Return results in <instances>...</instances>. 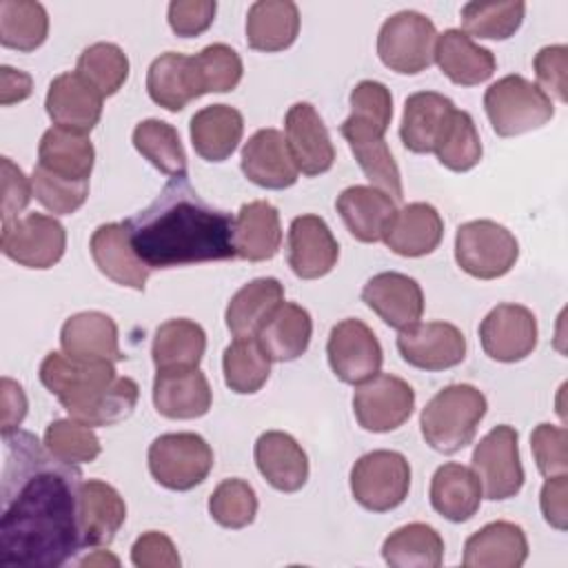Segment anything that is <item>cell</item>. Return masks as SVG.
I'll use <instances>...</instances> for the list:
<instances>
[{
    "label": "cell",
    "mask_w": 568,
    "mask_h": 568,
    "mask_svg": "<svg viewBox=\"0 0 568 568\" xmlns=\"http://www.w3.org/2000/svg\"><path fill=\"white\" fill-rule=\"evenodd\" d=\"M0 564L7 568H58L80 548L78 466L53 457L27 430L2 435Z\"/></svg>",
    "instance_id": "cell-1"
},
{
    "label": "cell",
    "mask_w": 568,
    "mask_h": 568,
    "mask_svg": "<svg viewBox=\"0 0 568 568\" xmlns=\"http://www.w3.org/2000/svg\"><path fill=\"white\" fill-rule=\"evenodd\" d=\"M124 224L135 253L149 268L237 257L235 217L206 204L186 178H171L155 200Z\"/></svg>",
    "instance_id": "cell-2"
},
{
    "label": "cell",
    "mask_w": 568,
    "mask_h": 568,
    "mask_svg": "<svg viewBox=\"0 0 568 568\" xmlns=\"http://www.w3.org/2000/svg\"><path fill=\"white\" fill-rule=\"evenodd\" d=\"M42 386L58 397L69 417L93 426H113L133 415L140 386L118 375L113 362H80L51 351L40 364Z\"/></svg>",
    "instance_id": "cell-3"
},
{
    "label": "cell",
    "mask_w": 568,
    "mask_h": 568,
    "mask_svg": "<svg viewBox=\"0 0 568 568\" xmlns=\"http://www.w3.org/2000/svg\"><path fill=\"white\" fill-rule=\"evenodd\" d=\"M488 402L473 384H450L428 399L419 428L426 444L444 455L466 448L486 415Z\"/></svg>",
    "instance_id": "cell-4"
},
{
    "label": "cell",
    "mask_w": 568,
    "mask_h": 568,
    "mask_svg": "<svg viewBox=\"0 0 568 568\" xmlns=\"http://www.w3.org/2000/svg\"><path fill=\"white\" fill-rule=\"evenodd\" d=\"M484 109L499 138H515L548 124L555 115L552 100L524 75L510 73L484 93Z\"/></svg>",
    "instance_id": "cell-5"
},
{
    "label": "cell",
    "mask_w": 568,
    "mask_h": 568,
    "mask_svg": "<svg viewBox=\"0 0 568 568\" xmlns=\"http://www.w3.org/2000/svg\"><path fill=\"white\" fill-rule=\"evenodd\" d=\"M437 29L419 11H397L384 20L377 33V55L395 73L415 75L435 60Z\"/></svg>",
    "instance_id": "cell-6"
},
{
    "label": "cell",
    "mask_w": 568,
    "mask_h": 568,
    "mask_svg": "<svg viewBox=\"0 0 568 568\" xmlns=\"http://www.w3.org/2000/svg\"><path fill=\"white\" fill-rule=\"evenodd\" d=\"M410 490V464L397 450H371L351 468V493L371 513H386L404 504Z\"/></svg>",
    "instance_id": "cell-7"
},
{
    "label": "cell",
    "mask_w": 568,
    "mask_h": 568,
    "mask_svg": "<svg viewBox=\"0 0 568 568\" xmlns=\"http://www.w3.org/2000/svg\"><path fill=\"white\" fill-rule=\"evenodd\" d=\"M517 257L515 235L493 220L464 222L455 233V260L464 273L477 280L504 277Z\"/></svg>",
    "instance_id": "cell-8"
},
{
    "label": "cell",
    "mask_w": 568,
    "mask_h": 568,
    "mask_svg": "<svg viewBox=\"0 0 568 568\" xmlns=\"http://www.w3.org/2000/svg\"><path fill=\"white\" fill-rule=\"evenodd\" d=\"M213 468V450L197 433H164L149 446V470L169 490L200 486Z\"/></svg>",
    "instance_id": "cell-9"
},
{
    "label": "cell",
    "mask_w": 568,
    "mask_h": 568,
    "mask_svg": "<svg viewBox=\"0 0 568 568\" xmlns=\"http://www.w3.org/2000/svg\"><path fill=\"white\" fill-rule=\"evenodd\" d=\"M473 470L479 477L486 499L501 501L515 497L524 486L517 430L508 424H499L486 433L473 450Z\"/></svg>",
    "instance_id": "cell-10"
},
{
    "label": "cell",
    "mask_w": 568,
    "mask_h": 568,
    "mask_svg": "<svg viewBox=\"0 0 568 568\" xmlns=\"http://www.w3.org/2000/svg\"><path fill=\"white\" fill-rule=\"evenodd\" d=\"M0 248L20 266L51 268L64 255L67 231L53 215L27 213L2 222Z\"/></svg>",
    "instance_id": "cell-11"
},
{
    "label": "cell",
    "mask_w": 568,
    "mask_h": 568,
    "mask_svg": "<svg viewBox=\"0 0 568 568\" xmlns=\"http://www.w3.org/2000/svg\"><path fill=\"white\" fill-rule=\"evenodd\" d=\"M415 408L413 386L390 373H377L357 384L353 393V413L357 424L371 433L399 428Z\"/></svg>",
    "instance_id": "cell-12"
},
{
    "label": "cell",
    "mask_w": 568,
    "mask_h": 568,
    "mask_svg": "<svg viewBox=\"0 0 568 568\" xmlns=\"http://www.w3.org/2000/svg\"><path fill=\"white\" fill-rule=\"evenodd\" d=\"M326 355L333 373L353 386L377 375L384 362L382 344L373 328L355 317H346L331 328Z\"/></svg>",
    "instance_id": "cell-13"
},
{
    "label": "cell",
    "mask_w": 568,
    "mask_h": 568,
    "mask_svg": "<svg viewBox=\"0 0 568 568\" xmlns=\"http://www.w3.org/2000/svg\"><path fill=\"white\" fill-rule=\"evenodd\" d=\"M479 342L495 362H521L537 346V317L521 304H497L479 324Z\"/></svg>",
    "instance_id": "cell-14"
},
{
    "label": "cell",
    "mask_w": 568,
    "mask_h": 568,
    "mask_svg": "<svg viewBox=\"0 0 568 568\" xmlns=\"http://www.w3.org/2000/svg\"><path fill=\"white\" fill-rule=\"evenodd\" d=\"M402 359L422 371H446L464 362L466 337L450 322H417L397 335Z\"/></svg>",
    "instance_id": "cell-15"
},
{
    "label": "cell",
    "mask_w": 568,
    "mask_h": 568,
    "mask_svg": "<svg viewBox=\"0 0 568 568\" xmlns=\"http://www.w3.org/2000/svg\"><path fill=\"white\" fill-rule=\"evenodd\" d=\"M362 302L377 313L384 324L397 331L417 324L424 313L422 286L417 280L397 271L373 275L362 288Z\"/></svg>",
    "instance_id": "cell-16"
},
{
    "label": "cell",
    "mask_w": 568,
    "mask_h": 568,
    "mask_svg": "<svg viewBox=\"0 0 568 568\" xmlns=\"http://www.w3.org/2000/svg\"><path fill=\"white\" fill-rule=\"evenodd\" d=\"M291 158L304 175L326 173L335 162V149L326 124L308 102H295L284 120Z\"/></svg>",
    "instance_id": "cell-17"
},
{
    "label": "cell",
    "mask_w": 568,
    "mask_h": 568,
    "mask_svg": "<svg viewBox=\"0 0 568 568\" xmlns=\"http://www.w3.org/2000/svg\"><path fill=\"white\" fill-rule=\"evenodd\" d=\"M339 257V244L328 224L313 213L297 215L288 229V266L302 280L328 275Z\"/></svg>",
    "instance_id": "cell-18"
},
{
    "label": "cell",
    "mask_w": 568,
    "mask_h": 568,
    "mask_svg": "<svg viewBox=\"0 0 568 568\" xmlns=\"http://www.w3.org/2000/svg\"><path fill=\"white\" fill-rule=\"evenodd\" d=\"M339 133L348 142L359 169L371 180V186L382 189L393 200H402L404 197L402 175H399L397 162L384 140V131L348 115L342 122Z\"/></svg>",
    "instance_id": "cell-19"
},
{
    "label": "cell",
    "mask_w": 568,
    "mask_h": 568,
    "mask_svg": "<svg viewBox=\"0 0 568 568\" xmlns=\"http://www.w3.org/2000/svg\"><path fill=\"white\" fill-rule=\"evenodd\" d=\"M242 173L262 189H288L297 182V166L291 158L286 138L277 129H260L242 146Z\"/></svg>",
    "instance_id": "cell-20"
},
{
    "label": "cell",
    "mask_w": 568,
    "mask_h": 568,
    "mask_svg": "<svg viewBox=\"0 0 568 568\" xmlns=\"http://www.w3.org/2000/svg\"><path fill=\"white\" fill-rule=\"evenodd\" d=\"M89 248L100 273L120 286L144 291L151 268L135 253L124 222L100 224L91 235Z\"/></svg>",
    "instance_id": "cell-21"
},
{
    "label": "cell",
    "mask_w": 568,
    "mask_h": 568,
    "mask_svg": "<svg viewBox=\"0 0 568 568\" xmlns=\"http://www.w3.org/2000/svg\"><path fill=\"white\" fill-rule=\"evenodd\" d=\"M213 393L200 368H166L153 379V406L169 419H195L209 413Z\"/></svg>",
    "instance_id": "cell-22"
},
{
    "label": "cell",
    "mask_w": 568,
    "mask_h": 568,
    "mask_svg": "<svg viewBox=\"0 0 568 568\" xmlns=\"http://www.w3.org/2000/svg\"><path fill=\"white\" fill-rule=\"evenodd\" d=\"M102 95L75 71L60 73L47 91V113L55 126L89 133L102 118Z\"/></svg>",
    "instance_id": "cell-23"
},
{
    "label": "cell",
    "mask_w": 568,
    "mask_h": 568,
    "mask_svg": "<svg viewBox=\"0 0 568 568\" xmlns=\"http://www.w3.org/2000/svg\"><path fill=\"white\" fill-rule=\"evenodd\" d=\"M455 111L457 109L453 100L437 91H417L408 95L399 124V138L404 146L413 153H433L444 138Z\"/></svg>",
    "instance_id": "cell-24"
},
{
    "label": "cell",
    "mask_w": 568,
    "mask_h": 568,
    "mask_svg": "<svg viewBox=\"0 0 568 568\" xmlns=\"http://www.w3.org/2000/svg\"><path fill=\"white\" fill-rule=\"evenodd\" d=\"M62 351L80 362H122L118 342V324L100 311H82L71 315L60 331Z\"/></svg>",
    "instance_id": "cell-25"
},
{
    "label": "cell",
    "mask_w": 568,
    "mask_h": 568,
    "mask_svg": "<svg viewBox=\"0 0 568 568\" xmlns=\"http://www.w3.org/2000/svg\"><path fill=\"white\" fill-rule=\"evenodd\" d=\"M126 519L122 495L102 479H84L80 488L82 548L109 546Z\"/></svg>",
    "instance_id": "cell-26"
},
{
    "label": "cell",
    "mask_w": 568,
    "mask_h": 568,
    "mask_svg": "<svg viewBox=\"0 0 568 568\" xmlns=\"http://www.w3.org/2000/svg\"><path fill=\"white\" fill-rule=\"evenodd\" d=\"M335 209L351 235L366 244L384 240V233L397 213L395 200L388 193L366 184L344 189L335 200Z\"/></svg>",
    "instance_id": "cell-27"
},
{
    "label": "cell",
    "mask_w": 568,
    "mask_h": 568,
    "mask_svg": "<svg viewBox=\"0 0 568 568\" xmlns=\"http://www.w3.org/2000/svg\"><path fill=\"white\" fill-rule=\"evenodd\" d=\"M255 464L262 477L280 493H295L308 479V457L295 437L266 430L255 442Z\"/></svg>",
    "instance_id": "cell-28"
},
{
    "label": "cell",
    "mask_w": 568,
    "mask_h": 568,
    "mask_svg": "<svg viewBox=\"0 0 568 568\" xmlns=\"http://www.w3.org/2000/svg\"><path fill=\"white\" fill-rule=\"evenodd\" d=\"M528 559V539L513 521H490L464 544L466 568H519Z\"/></svg>",
    "instance_id": "cell-29"
},
{
    "label": "cell",
    "mask_w": 568,
    "mask_h": 568,
    "mask_svg": "<svg viewBox=\"0 0 568 568\" xmlns=\"http://www.w3.org/2000/svg\"><path fill=\"white\" fill-rule=\"evenodd\" d=\"M435 62L439 64L442 73L459 87L481 84L497 69L493 51L479 47L462 29H446L444 33H437Z\"/></svg>",
    "instance_id": "cell-30"
},
{
    "label": "cell",
    "mask_w": 568,
    "mask_h": 568,
    "mask_svg": "<svg viewBox=\"0 0 568 568\" xmlns=\"http://www.w3.org/2000/svg\"><path fill=\"white\" fill-rule=\"evenodd\" d=\"M444 237V220L433 204L410 202L393 215L384 242L402 257H422L433 253Z\"/></svg>",
    "instance_id": "cell-31"
},
{
    "label": "cell",
    "mask_w": 568,
    "mask_h": 568,
    "mask_svg": "<svg viewBox=\"0 0 568 568\" xmlns=\"http://www.w3.org/2000/svg\"><path fill=\"white\" fill-rule=\"evenodd\" d=\"M235 255L248 262L275 257L282 244V226L277 209L266 200L242 204L233 224Z\"/></svg>",
    "instance_id": "cell-32"
},
{
    "label": "cell",
    "mask_w": 568,
    "mask_h": 568,
    "mask_svg": "<svg viewBox=\"0 0 568 568\" xmlns=\"http://www.w3.org/2000/svg\"><path fill=\"white\" fill-rule=\"evenodd\" d=\"M146 91L151 100L166 111H182L191 100L200 98L193 55L166 51L158 55L146 71Z\"/></svg>",
    "instance_id": "cell-33"
},
{
    "label": "cell",
    "mask_w": 568,
    "mask_h": 568,
    "mask_svg": "<svg viewBox=\"0 0 568 568\" xmlns=\"http://www.w3.org/2000/svg\"><path fill=\"white\" fill-rule=\"evenodd\" d=\"M481 484L473 468L448 462L430 479V504L448 521H468L481 504Z\"/></svg>",
    "instance_id": "cell-34"
},
{
    "label": "cell",
    "mask_w": 568,
    "mask_h": 568,
    "mask_svg": "<svg viewBox=\"0 0 568 568\" xmlns=\"http://www.w3.org/2000/svg\"><path fill=\"white\" fill-rule=\"evenodd\" d=\"M244 133V118L229 104H209L191 118V144L209 162L233 155Z\"/></svg>",
    "instance_id": "cell-35"
},
{
    "label": "cell",
    "mask_w": 568,
    "mask_h": 568,
    "mask_svg": "<svg viewBox=\"0 0 568 568\" xmlns=\"http://www.w3.org/2000/svg\"><path fill=\"white\" fill-rule=\"evenodd\" d=\"M300 33V9L291 0H257L246 13V42L255 51L288 49Z\"/></svg>",
    "instance_id": "cell-36"
},
{
    "label": "cell",
    "mask_w": 568,
    "mask_h": 568,
    "mask_svg": "<svg viewBox=\"0 0 568 568\" xmlns=\"http://www.w3.org/2000/svg\"><path fill=\"white\" fill-rule=\"evenodd\" d=\"M95 149L87 133L51 126L38 144V166L75 182H89Z\"/></svg>",
    "instance_id": "cell-37"
},
{
    "label": "cell",
    "mask_w": 568,
    "mask_h": 568,
    "mask_svg": "<svg viewBox=\"0 0 568 568\" xmlns=\"http://www.w3.org/2000/svg\"><path fill=\"white\" fill-rule=\"evenodd\" d=\"M313 322L304 306L282 302L255 335L271 362H293L302 357L311 344Z\"/></svg>",
    "instance_id": "cell-38"
},
{
    "label": "cell",
    "mask_w": 568,
    "mask_h": 568,
    "mask_svg": "<svg viewBox=\"0 0 568 568\" xmlns=\"http://www.w3.org/2000/svg\"><path fill=\"white\" fill-rule=\"evenodd\" d=\"M284 302V286L275 277H257L244 284L229 302L224 320L235 337H255L273 311Z\"/></svg>",
    "instance_id": "cell-39"
},
{
    "label": "cell",
    "mask_w": 568,
    "mask_h": 568,
    "mask_svg": "<svg viewBox=\"0 0 568 568\" xmlns=\"http://www.w3.org/2000/svg\"><path fill=\"white\" fill-rule=\"evenodd\" d=\"M206 351L204 328L186 317L166 320L158 326L151 344V357L158 371L197 368Z\"/></svg>",
    "instance_id": "cell-40"
},
{
    "label": "cell",
    "mask_w": 568,
    "mask_h": 568,
    "mask_svg": "<svg viewBox=\"0 0 568 568\" xmlns=\"http://www.w3.org/2000/svg\"><path fill=\"white\" fill-rule=\"evenodd\" d=\"M382 557L393 568H439L444 561V539L433 526L413 521L384 539Z\"/></svg>",
    "instance_id": "cell-41"
},
{
    "label": "cell",
    "mask_w": 568,
    "mask_h": 568,
    "mask_svg": "<svg viewBox=\"0 0 568 568\" xmlns=\"http://www.w3.org/2000/svg\"><path fill=\"white\" fill-rule=\"evenodd\" d=\"M133 146L164 175L186 178V151L173 124L155 118L142 120L133 129Z\"/></svg>",
    "instance_id": "cell-42"
},
{
    "label": "cell",
    "mask_w": 568,
    "mask_h": 568,
    "mask_svg": "<svg viewBox=\"0 0 568 568\" xmlns=\"http://www.w3.org/2000/svg\"><path fill=\"white\" fill-rule=\"evenodd\" d=\"M49 33V16L40 2L33 0H2L0 2V44L22 53L36 51Z\"/></svg>",
    "instance_id": "cell-43"
},
{
    "label": "cell",
    "mask_w": 568,
    "mask_h": 568,
    "mask_svg": "<svg viewBox=\"0 0 568 568\" xmlns=\"http://www.w3.org/2000/svg\"><path fill=\"white\" fill-rule=\"evenodd\" d=\"M226 386L237 395L257 393L271 375V357L257 337H235L222 355Z\"/></svg>",
    "instance_id": "cell-44"
},
{
    "label": "cell",
    "mask_w": 568,
    "mask_h": 568,
    "mask_svg": "<svg viewBox=\"0 0 568 568\" xmlns=\"http://www.w3.org/2000/svg\"><path fill=\"white\" fill-rule=\"evenodd\" d=\"M524 13L521 0H473L462 7V27L470 38L506 40L521 27Z\"/></svg>",
    "instance_id": "cell-45"
},
{
    "label": "cell",
    "mask_w": 568,
    "mask_h": 568,
    "mask_svg": "<svg viewBox=\"0 0 568 568\" xmlns=\"http://www.w3.org/2000/svg\"><path fill=\"white\" fill-rule=\"evenodd\" d=\"M75 73L87 80L102 98H109L118 93L126 82L129 58L113 42H95L80 53Z\"/></svg>",
    "instance_id": "cell-46"
},
{
    "label": "cell",
    "mask_w": 568,
    "mask_h": 568,
    "mask_svg": "<svg viewBox=\"0 0 568 568\" xmlns=\"http://www.w3.org/2000/svg\"><path fill=\"white\" fill-rule=\"evenodd\" d=\"M42 442L53 457H58L60 462L73 464V466L91 464L102 450L100 439L93 433V428L73 417L53 419L47 426Z\"/></svg>",
    "instance_id": "cell-47"
},
{
    "label": "cell",
    "mask_w": 568,
    "mask_h": 568,
    "mask_svg": "<svg viewBox=\"0 0 568 568\" xmlns=\"http://www.w3.org/2000/svg\"><path fill=\"white\" fill-rule=\"evenodd\" d=\"M437 155V160L455 171V173H464L470 171L473 166L479 164L481 160V140H479V131L475 126V120L468 111H455L444 138L439 140V144L433 151Z\"/></svg>",
    "instance_id": "cell-48"
},
{
    "label": "cell",
    "mask_w": 568,
    "mask_h": 568,
    "mask_svg": "<svg viewBox=\"0 0 568 568\" xmlns=\"http://www.w3.org/2000/svg\"><path fill=\"white\" fill-rule=\"evenodd\" d=\"M193 67L202 95L233 91L244 73L242 58L224 42L204 47L197 55H193Z\"/></svg>",
    "instance_id": "cell-49"
},
{
    "label": "cell",
    "mask_w": 568,
    "mask_h": 568,
    "mask_svg": "<svg viewBox=\"0 0 568 568\" xmlns=\"http://www.w3.org/2000/svg\"><path fill=\"white\" fill-rule=\"evenodd\" d=\"M209 513L222 528H246L257 515V495L244 479H224L209 497Z\"/></svg>",
    "instance_id": "cell-50"
},
{
    "label": "cell",
    "mask_w": 568,
    "mask_h": 568,
    "mask_svg": "<svg viewBox=\"0 0 568 568\" xmlns=\"http://www.w3.org/2000/svg\"><path fill=\"white\" fill-rule=\"evenodd\" d=\"M31 186L36 200L55 215H71L75 213L89 195V182H75L60 178L42 166L33 169Z\"/></svg>",
    "instance_id": "cell-51"
},
{
    "label": "cell",
    "mask_w": 568,
    "mask_h": 568,
    "mask_svg": "<svg viewBox=\"0 0 568 568\" xmlns=\"http://www.w3.org/2000/svg\"><path fill=\"white\" fill-rule=\"evenodd\" d=\"M351 118L368 122L379 131H388L393 118V95L377 80H362L351 91Z\"/></svg>",
    "instance_id": "cell-52"
},
{
    "label": "cell",
    "mask_w": 568,
    "mask_h": 568,
    "mask_svg": "<svg viewBox=\"0 0 568 568\" xmlns=\"http://www.w3.org/2000/svg\"><path fill=\"white\" fill-rule=\"evenodd\" d=\"M568 433L555 424H539L530 435V448L535 464L544 477L566 475L568 470Z\"/></svg>",
    "instance_id": "cell-53"
},
{
    "label": "cell",
    "mask_w": 568,
    "mask_h": 568,
    "mask_svg": "<svg viewBox=\"0 0 568 568\" xmlns=\"http://www.w3.org/2000/svg\"><path fill=\"white\" fill-rule=\"evenodd\" d=\"M566 62H568V47L566 44H550L537 51L532 67L539 80V89L550 98L555 95L559 102L568 100L566 93Z\"/></svg>",
    "instance_id": "cell-54"
},
{
    "label": "cell",
    "mask_w": 568,
    "mask_h": 568,
    "mask_svg": "<svg viewBox=\"0 0 568 568\" xmlns=\"http://www.w3.org/2000/svg\"><path fill=\"white\" fill-rule=\"evenodd\" d=\"M217 4L213 0H173L169 4V24L180 38L204 33L215 18Z\"/></svg>",
    "instance_id": "cell-55"
},
{
    "label": "cell",
    "mask_w": 568,
    "mask_h": 568,
    "mask_svg": "<svg viewBox=\"0 0 568 568\" xmlns=\"http://www.w3.org/2000/svg\"><path fill=\"white\" fill-rule=\"evenodd\" d=\"M131 561L138 568H178L180 555L164 532L149 530L140 535L131 548Z\"/></svg>",
    "instance_id": "cell-56"
},
{
    "label": "cell",
    "mask_w": 568,
    "mask_h": 568,
    "mask_svg": "<svg viewBox=\"0 0 568 568\" xmlns=\"http://www.w3.org/2000/svg\"><path fill=\"white\" fill-rule=\"evenodd\" d=\"M31 197V180L11 162V158H2V222L20 217L18 213L27 209Z\"/></svg>",
    "instance_id": "cell-57"
},
{
    "label": "cell",
    "mask_w": 568,
    "mask_h": 568,
    "mask_svg": "<svg viewBox=\"0 0 568 568\" xmlns=\"http://www.w3.org/2000/svg\"><path fill=\"white\" fill-rule=\"evenodd\" d=\"M566 495H568V477L566 475H552L546 479L539 497V506L544 513V519L557 528L566 530Z\"/></svg>",
    "instance_id": "cell-58"
},
{
    "label": "cell",
    "mask_w": 568,
    "mask_h": 568,
    "mask_svg": "<svg viewBox=\"0 0 568 568\" xmlns=\"http://www.w3.org/2000/svg\"><path fill=\"white\" fill-rule=\"evenodd\" d=\"M27 415V395L18 382L2 377V435L18 430Z\"/></svg>",
    "instance_id": "cell-59"
},
{
    "label": "cell",
    "mask_w": 568,
    "mask_h": 568,
    "mask_svg": "<svg viewBox=\"0 0 568 568\" xmlns=\"http://www.w3.org/2000/svg\"><path fill=\"white\" fill-rule=\"evenodd\" d=\"M31 91H33V80L29 73L7 64L0 67V104L2 106L27 100Z\"/></svg>",
    "instance_id": "cell-60"
},
{
    "label": "cell",
    "mask_w": 568,
    "mask_h": 568,
    "mask_svg": "<svg viewBox=\"0 0 568 568\" xmlns=\"http://www.w3.org/2000/svg\"><path fill=\"white\" fill-rule=\"evenodd\" d=\"M93 564H100V566H104V564H113V566H118V559H115V557H111V555H106L104 550H100V555H98V557H87V559H82V561H80V566H93Z\"/></svg>",
    "instance_id": "cell-61"
}]
</instances>
